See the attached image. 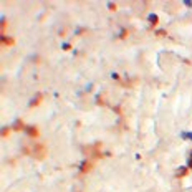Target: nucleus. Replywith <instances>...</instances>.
Returning a JSON list of instances; mask_svg holds the SVG:
<instances>
[{"label":"nucleus","mask_w":192,"mask_h":192,"mask_svg":"<svg viewBox=\"0 0 192 192\" xmlns=\"http://www.w3.org/2000/svg\"><path fill=\"white\" fill-rule=\"evenodd\" d=\"M184 5H186V7H192V2L191 0H184Z\"/></svg>","instance_id":"obj_7"},{"label":"nucleus","mask_w":192,"mask_h":192,"mask_svg":"<svg viewBox=\"0 0 192 192\" xmlns=\"http://www.w3.org/2000/svg\"><path fill=\"white\" fill-rule=\"evenodd\" d=\"M147 20H149L151 23H157V15H156V13H149Z\"/></svg>","instance_id":"obj_1"},{"label":"nucleus","mask_w":192,"mask_h":192,"mask_svg":"<svg viewBox=\"0 0 192 192\" xmlns=\"http://www.w3.org/2000/svg\"><path fill=\"white\" fill-rule=\"evenodd\" d=\"M177 169H179V171L175 172V174H177V175H182V174H186V169H187V166H180V167H177Z\"/></svg>","instance_id":"obj_3"},{"label":"nucleus","mask_w":192,"mask_h":192,"mask_svg":"<svg viewBox=\"0 0 192 192\" xmlns=\"http://www.w3.org/2000/svg\"><path fill=\"white\" fill-rule=\"evenodd\" d=\"M38 98H40V96H35L33 100L30 101V106H33V105H35V103H37V100H38Z\"/></svg>","instance_id":"obj_6"},{"label":"nucleus","mask_w":192,"mask_h":192,"mask_svg":"<svg viewBox=\"0 0 192 192\" xmlns=\"http://www.w3.org/2000/svg\"><path fill=\"white\" fill-rule=\"evenodd\" d=\"M187 166H189V167H192V157H191V159H189V161H187Z\"/></svg>","instance_id":"obj_10"},{"label":"nucleus","mask_w":192,"mask_h":192,"mask_svg":"<svg viewBox=\"0 0 192 192\" xmlns=\"http://www.w3.org/2000/svg\"><path fill=\"white\" fill-rule=\"evenodd\" d=\"M61 48H63V50H68V48H70V43H63Z\"/></svg>","instance_id":"obj_9"},{"label":"nucleus","mask_w":192,"mask_h":192,"mask_svg":"<svg viewBox=\"0 0 192 192\" xmlns=\"http://www.w3.org/2000/svg\"><path fill=\"white\" fill-rule=\"evenodd\" d=\"M111 78H113V79H118V78H119V75H118V73H114V71H113V73H111Z\"/></svg>","instance_id":"obj_8"},{"label":"nucleus","mask_w":192,"mask_h":192,"mask_svg":"<svg viewBox=\"0 0 192 192\" xmlns=\"http://www.w3.org/2000/svg\"><path fill=\"white\" fill-rule=\"evenodd\" d=\"M84 166H86V161H81V162H79V171H84Z\"/></svg>","instance_id":"obj_4"},{"label":"nucleus","mask_w":192,"mask_h":192,"mask_svg":"<svg viewBox=\"0 0 192 192\" xmlns=\"http://www.w3.org/2000/svg\"><path fill=\"white\" fill-rule=\"evenodd\" d=\"M180 138L182 139H191L192 141V133H187V131H186V133H180Z\"/></svg>","instance_id":"obj_2"},{"label":"nucleus","mask_w":192,"mask_h":192,"mask_svg":"<svg viewBox=\"0 0 192 192\" xmlns=\"http://www.w3.org/2000/svg\"><path fill=\"white\" fill-rule=\"evenodd\" d=\"M91 88H93V83H88L86 88H84V91H91Z\"/></svg>","instance_id":"obj_5"},{"label":"nucleus","mask_w":192,"mask_h":192,"mask_svg":"<svg viewBox=\"0 0 192 192\" xmlns=\"http://www.w3.org/2000/svg\"><path fill=\"white\" fill-rule=\"evenodd\" d=\"M191 157H192V151H191Z\"/></svg>","instance_id":"obj_11"}]
</instances>
